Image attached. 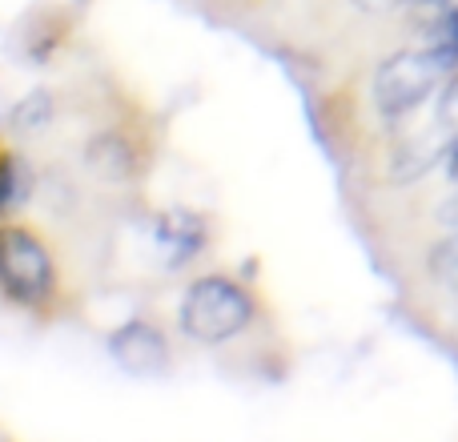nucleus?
<instances>
[{"label": "nucleus", "instance_id": "7", "mask_svg": "<svg viewBox=\"0 0 458 442\" xmlns=\"http://www.w3.org/2000/svg\"><path fill=\"white\" fill-rule=\"evenodd\" d=\"M24 198H29V169H21V161H4L0 166V214Z\"/></svg>", "mask_w": 458, "mask_h": 442}, {"label": "nucleus", "instance_id": "10", "mask_svg": "<svg viewBox=\"0 0 458 442\" xmlns=\"http://www.w3.org/2000/svg\"><path fill=\"white\" fill-rule=\"evenodd\" d=\"M438 125L458 129V81H451L443 93V105H438Z\"/></svg>", "mask_w": 458, "mask_h": 442}, {"label": "nucleus", "instance_id": "11", "mask_svg": "<svg viewBox=\"0 0 458 442\" xmlns=\"http://www.w3.org/2000/svg\"><path fill=\"white\" fill-rule=\"evenodd\" d=\"M443 221H446V225H458V198H454L451 206L443 209Z\"/></svg>", "mask_w": 458, "mask_h": 442}, {"label": "nucleus", "instance_id": "4", "mask_svg": "<svg viewBox=\"0 0 458 442\" xmlns=\"http://www.w3.org/2000/svg\"><path fill=\"white\" fill-rule=\"evenodd\" d=\"M109 350L121 370L137 374V378H157V374L169 370V342L149 322H125L109 338Z\"/></svg>", "mask_w": 458, "mask_h": 442}, {"label": "nucleus", "instance_id": "1", "mask_svg": "<svg viewBox=\"0 0 458 442\" xmlns=\"http://www.w3.org/2000/svg\"><path fill=\"white\" fill-rule=\"evenodd\" d=\"M454 64L446 61L435 48H414V53H398L374 77V105H378L386 117H403V113L419 109L438 85L451 72Z\"/></svg>", "mask_w": 458, "mask_h": 442}, {"label": "nucleus", "instance_id": "8", "mask_svg": "<svg viewBox=\"0 0 458 442\" xmlns=\"http://www.w3.org/2000/svg\"><path fill=\"white\" fill-rule=\"evenodd\" d=\"M427 45L435 48V53H443L446 61H451L454 69H458V8H454V13H446L443 21L435 24V32H430Z\"/></svg>", "mask_w": 458, "mask_h": 442}, {"label": "nucleus", "instance_id": "5", "mask_svg": "<svg viewBox=\"0 0 458 442\" xmlns=\"http://www.w3.org/2000/svg\"><path fill=\"white\" fill-rule=\"evenodd\" d=\"M161 242H165V250L174 253V261H190L193 253L201 250V242H206V229H201V221L193 214H174L161 221Z\"/></svg>", "mask_w": 458, "mask_h": 442}, {"label": "nucleus", "instance_id": "12", "mask_svg": "<svg viewBox=\"0 0 458 442\" xmlns=\"http://www.w3.org/2000/svg\"><path fill=\"white\" fill-rule=\"evenodd\" d=\"M451 177L458 182V141H454V149H451Z\"/></svg>", "mask_w": 458, "mask_h": 442}, {"label": "nucleus", "instance_id": "3", "mask_svg": "<svg viewBox=\"0 0 458 442\" xmlns=\"http://www.w3.org/2000/svg\"><path fill=\"white\" fill-rule=\"evenodd\" d=\"M0 285L16 302H40L53 290V261L24 229H0Z\"/></svg>", "mask_w": 458, "mask_h": 442}, {"label": "nucleus", "instance_id": "6", "mask_svg": "<svg viewBox=\"0 0 458 442\" xmlns=\"http://www.w3.org/2000/svg\"><path fill=\"white\" fill-rule=\"evenodd\" d=\"M53 121V97L48 93H29L21 105L13 109V117H8V125L16 129V133H40V129Z\"/></svg>", "mask_w": 458, "mask_h": 442}, {"label": "nucleus", "instance_id": "9", "mask_svg": "<svg viewBox=\"0 0 458 442\" xmlns=\"http://www.w3.org/2000/svg\"><path fill=\"white\" fill-rule=\"evenodd\" d=\"M430 266H435V274L443 277L446 285H458V237H451L446 245H438Z\"/></svg>", "mask_w": 458, "mask_h": 442}, {"label": "nucleus", "instance_id": "2", "mask_svg": "<svg viewBox=\"0 0 458 442\" xmlns=\"http://www.w3.org/2000/svg\"><path fill=\"white\" fill-rule=\"evenodd\" d=\"M253 318V306L233 282L225 277H201L182 306V326L198 342H225L237 330H245Z\"/></svg>", "mask_w": 458, "mask_h": 442}]
</instances>
